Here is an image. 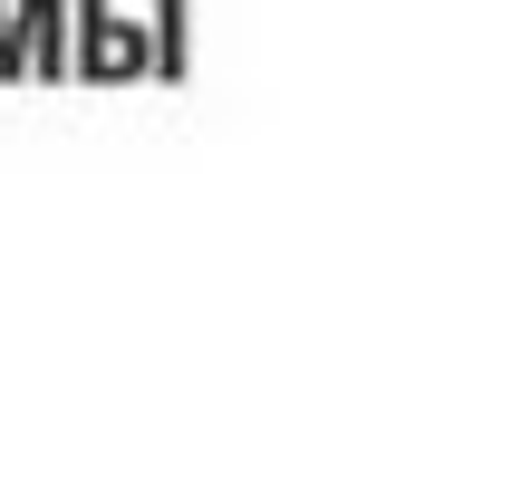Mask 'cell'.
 I'll list each match as a JSON object with an SVG mask.
<instances>
[{
    "label": "cell",
    "mask_w": 512,
    "mask_h": 502,
    "mask_svg": "<svg viewBox=\"0 0 512 502\" xmlns=\"http://www.w3.org/2000/svg\"><path fill=\"white\" fill-rule=\"evenodd\" d=\"M68 78L78 87H126L145 78V20L126 0H68Z\"/></svg>",
    "instance_id": "obj_1"
},
{
    "label": "cell",
    "mask_w": 512,
    "mask_h": 502,
    "mask_svg": "<svg viewBox=\"0 0 512 502\" xmlns=\"http://www.w3.org/2000/svg\"><path fill=\"white\" fill-rule=\"evenodd\" d=\"M68 0H10V49H20V78L58 87L68 78Z\"/></svg>",
    "instance_id": "obj_2"
},
{
    "label": "cell",
    "mask_w": 512,
    "mask_h": 502,
    "mask_svg": "<svg viewBox=\"0 0 512 502\" xmlns=\"http://www.w3.org/2000/svg\"><path fill=\"white\" fill-rule=\"evenodd\" d=\"M145 78L155 87L194 78V0H145Z\"/></svg>",
    "instance_id": "obj_3"
},
{
    "label": "cell",
    "mask_w": 512,
    "mask_h": 502,
    "mask_svg": "<svg viewBox=\"0 0 512 502\" xmlns=\"http://www.w3.org/2000/svg\"><path fill=\"white\" fill-rule=\"evenodd\" d=\"M0 29H10V0H0Z\"/></svg>",
    "instance_id": "obj_4"
}]
</instances>
